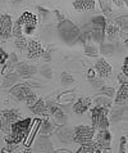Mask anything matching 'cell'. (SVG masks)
Instances as JSON below:
<instances>
[{
  "mask_svg": "<svg viewBox=\"0 0 128 153\" xmlns=\"http://www.w3.org/2000/svg\"><path fill=\"white\" fill-rule=\"evenodd\" d=\"M95 68H96L97 74H99V76H100L101 79H106V77H109V76L112 75V71H113L112 66H110L109 63L106 62L104 58L99 59V61H97V62L95 63Z\"/></svg>",
  "mask_w": 128,
  "mask_h": 153,
  "instance_id": "4fadbf2b",
  "label": "cell"
},
{
  "mask_svg": "<svg viewBox=\"0 0 128 153\" xmlns=\"http://www.w3.org/2000/svg\"><path fill=\"white\" fill-rule=\"evenodd\" d=\"M119 35V27L114 22L105 25V36L109 40H114Z\"/></svg>",
  "mask_w": 128,
  "mask_h": 153,
  "instance_id": "d6986e66",
  "label": "cell"
},
{
  "mask_svg": "<svg viewBox=\"0 0 128 153\" xmlns=\"http://www.w3.org/2000/svg\"><path fill=\"white\" fill-rule=\"evenodd\" d=\"M58 138L64 143H69L73 140V129L67 126H62L58 130Z\"/></svg>",
  "mask_w": 128,
  "mask_h": 153,
  "instance_id": "e0dca14e",
  "label": "cell"
},
{
  "mask_svg": "<svg viewBox=\"0 0 128 153\" xmlns=\"http://www.w3.org/2000/svg\"><path fill=\"white\" fill-rule=\"evenodd\" d=\"M127 99H128V85L122 84L117 93V97H115V103L121 104L123 102H127Z\"/></svg>",
  "mask_w": 128,
  "mask_h": 153,
  "instance_id": "ffe728a7",
  "label": "cell"
},
{
  "mask_svg": "<svg viewBox=\"0 0 128 153\" xmlns=\"http://www.w3.org/2000/svg\"><path fill=\"white\" fill-rule=\"evenodd\" d=\"M24 52H27L26 54H27V57L29 59H36V58H40L45 50L42 49L41 44L37 40H28L27 48H26Z\"/></svg>",
  "mask_w": 128,
  "mask_h": 153,
  "instance_id": "30bf717a",
  "label": "cell"
},
{
  "mask_svg": "<svg viewBox=\"0 0 128 153\" xmlns=\"http://www.w3.org/2000/svg\"><path fill=\"white\" fill-rule=\"evenodd\" d=\"M96 105H101V107H110V98H106V99H97L96 100Z\"/></svg>",
  "mask_w": 128,
  "mask_h": 153,
  "instance_id": "d590c367",
  "label": "cell"
},
{
  "mask_svg": "<svg viewBox=\"0 0 128 153\" xmlns=\"http://www.w3.org/2000/svg\"><path fill=\"white\" fill-rule=\"evenodd\" d=\"M73 7L78 12H91L95 9V1L93 0H76Z\"/></svg>",
  "mask_w": 128,
  "mask_h": 153,
  "instance_id": "9a60e30c",
  "label": "cell"
},
{
  "mask_svg": "<svg viewBox=\"0 0 128 153\" xmlns=\"http://www.w3.org/2000/svg\"><path fill=\"white\" fill-rule=\"evenodd\" d=\"M112 1H113L117 7L121 8V7H123V5H124V4L127 3V0H112Z\"/></svg>",
  "mask_w": 128,
  "mask_h": 153,
  "instance_id": "b9f144b4",
  "label": "cell"
},
{
  "mask_svg": "<svg viewBox=\"0 0 128 153\" xmlns=\"http://www.w3.org/2000/svg\"><path fill=\"white\" fill-rule=\"evenodd\" d=\"M112 50H113V45L102 44V53H112Z\"/></svg>",
  "mask_w": 128,
  "mask_h": 153,
  "instance_id": "ab89813d",
  "label": "cell"
},
{
  "mask_svg": "<svg viewBox=\"0 0 128 153\" xmlns=\"http://www.w3.org/2000/svg\"><path fill=\"white\" fill-rule=\"evenodd\" d=\"M118 80H119V84H127L128 82V75L121 72V74L118 75Z\"/></svg>",
  "mask_w": 128,
  "mask_h": 153,
  "instance_id": "8d00e7d4",
  "label": "cell"
},
{
  "mask_svg": "<svg viewBox=\"0 0 128 153\" xmlns=\"http://www.w3.org/2000/svg\"><path fill=\"white\" fill-rule=\"evenodd\" d=\"M27 42H28V40L22 35V36L15 37V40H14V46H15V48L18 49V50H22V52H24L26 48H27Z\"/></svg>",
  "mask_w": 128,
  "mask_h": 153,
  "instance_id": "603a6c76",
  "label": "cell"
},
{
  "mask_svg": "<svg viewBox=\"0 0 128 153\" xmlns=\"http://www.w3.org/2000/svg\"><path fill=\"white\" fill-rule=\"evenodd\" d=\"M51 114L55 117V120L57 121H59V124H64L65 122V120H67V117H65V114L63 113V111L59 107H57L54 109L53 112H51Z\"/></svg>",
  "mask_w": 128,
  "mask_h": 153,
  "instance_id": "d4e9b609",
  "label": "cell"
},
{
  "mask_svg": "<svg viewBox=\"0 0 128 153\" xmlns=\"http://www.w3.org/2000/svg\"><path fill=\"white\" fill-rule=\"evenodd\" d=\"M36 9H37V13H38V18H40V19H45L46 17L49 16V10L44 9V8H42V7H36Z\"/></svg>",
  "mask_w": 128,
  "mask_h": 153,
  "instance_id": "d6a6232c",
  "label": "cell"
},
{
  "mask_svg": "<svg viewBox=\"0 0 128 153\" xmlns=\"http://www.w3.org/2000/svg\"><path fill=\"white\" fill-rule=\"evenodd\" d=\"M37 99H38V98H37V95L35 94V93H31V94H29L27 98H26V104H27L28 105V107H31V105H33V104H35L36 103V102H37Z\"/></svg>",
  "mask_w": 128,
  "mask_h": 153,
  "instance_id": "f546056e",
  "label": "cell"
},
{
  "mask_svg": "<svg viewBox=\"0 0 128 153\" xmlns=\"http://www.w3.org/2000/svg\"><path fill=\"white\" fill-rule=\"evenodd\" d=\"M40 126H41V129H40V133L42 134V135H49V134H51L54 131V129H55V125L53 124L51 121H49V118L48 120H44L40 124Z\"/></svg>",
  "mask_w": 128,
  "mask_h": 153,
  "instance_id": "7402d4cb",
  "label": "cell"
},
{
  "mask_svg": "<svg viewBox=\"0 0 128 153\" xmlns=\"http://www.w3.org/2000/svg\"><path fill=\"white\" fill-rule=\"evenodd\" d=\"M101 94H105L108 98H113L115 94V90L113 88H106V86H102L101 88Z\"/></svg>",
  "mask_w": 128,
  "mask_h": 153,
  "instance_id": "1f68e13d",
  "label": "cell"
},
{
  "mask_svg": "<svg viewBox=\"0 0 128 153\" xmlns=\"http://www.w3.org/2000/svg\"><path fill=\"white\" fill-rule=\"evenodd\" d=\"M100 8L104 13H110L112 12V0H99Z\"/></svg>",
  "mask_w": 128,
  "mask_h": 153,
  "instance_id": "4316f807",
  "label": "cell"
},
{
  "mask_svg": "<svg viewBox=\"0 0 128 153\" xmlns=\"http://www.w3.org/2000/svg\"><path fill=\"white\" fill-rule=\"evenodd\" d=\"M95 137V129L91 126H85V125H79L73 129V142L78 143V144H85L92 140Z\"/></svg>",
  "mask_w": 128,
  "mask_h": 153,
  "instance_id": "8992f818",
  "label": "cell"
},
{
  "mask_svg": "<svg viewBox=\"0 0 128 153\" xmlns=\"http://www.w3.org/2000/svg\"><path fill=\"white\" fill-rule=\"evenodd\" d=\"M33 113H37V114H44V116H48L50 114L48 107H46V102L44 99H37V102L31 107H28Z\"/></svg>",
  "mask_w": 128,
  "mask_h": 153,
  "instance_id": "2e32d148",
  "label": "cell"
},
{
  "mask_svg": "<svg viewBox=\"0 0 128 153\" xmlns=\"http://www.w3.org/2000/svg\"><path fill=\"white\" fill-rule=\"evenodd\" d=\"M95 143L97 148L100 149V152H109L110 149V143H112V134L108 131V129L105 130H99V134H96V137H93Z\"/></svg>",
  "mask_w": 128,
  "mask_h": 153,
  "instance_id": "ba28073f",
  "label": "cell"
},
{
  "mask_svg": "<svg viewBox=\"0 0 128 153\" xmlns=\"http://www.w3.org/2000/svg\"><path fill=\"white\" fill-rule=\"evenodd\" d=\"M42 74H44L46 77H51V71H50V68H48V67H44V68H42Z\"/></svg>",
  "mask_w": 128,
  "mask_h": 153,
  "instance_id": "ee69618b",
  "label": "cell"
},
{
  "mask_svg": "<svg viewBox=\"0 0 128 153\" xmlns=\"http://www.w3.org/2000/svg\"><path fill=\"white\" fill-rule=\"evenodd\" d=\"M86 77L90 79V80L93 79V77H95V71H93L92 68H88V70L86 71Z\"/></svg>",
  "mask_w": 128,
  "mask_h": 153,
  "instance_id": "60d3db41",
  "label": "cell"
},
{
  "mask_svg": "<svg viewBox=\"0 0 128 153\" xmlns=\"http://www.w3.org/2000/svg\"><path fill=\"white\" fill-rule=\"evenodd\" d=\"M10 93L13 97H15L18 100H26L29 94L32 93L31 88L28 86V84H15L14 86L10 88Z\"/></svg>",
  "mask_w": 128,
  "mask_h": 153,
  "instance_id": "8fae6325",
  "label": "cell"
},
{
  "mask_svg": "<svg viewBox=\"0 0 128 153\" xmlns=\"http://www.w3.org/2000/svg\"><path fill=\"white\" fill-rule=\"evenodd\" d=\"M23 35V28H22V25H21L18 21L13 25L12 27V36L14 37H18V36H22Z\"/></svg>",
  "mask_w": 128,
  "mask_h": 153,
  "instance_id": "484cf974",
  "label": "cell"
},
{
  "mask_svg": "<svg viewBox=\"0 0 128 153\" xmlns=\"http://www.w3.org/2000/svg\"><path fill=\"white\" fill-rule=\"evenodd\" d=\"M12 1H17V0H12Z\"/></svg>",
  "mask_w": 128,
  "mask_h": 153,
  "instance_id": "bcb514c9",
  "label": "cell"
},
{
  "mask_svg": "<svg viewBox=\"0 0 128 153\" xmlns=\"http://www.w3.org/2000/svg\"><path fill=\"white\" fill-rule=\"evenodd\" d=\"M127 16H122V17H118V18H115V21H114V23L117 25V26L119 27V28H126L127 27Z\"/></svg>",
  "mask_w": 128,
  "mask_h": 153,
  "instance_id": "f1b7e54d",
  "label": "cell"
},
{
  "mask_svg": "<svg viewBox=\"0 0 128 153\" xmlns=\"http://www.w3.org/2000/svg\"><path fill=\"white\" fill-rule=\"evenodd\" d=\"M18 79H19V75L17 74L15 71H13L10 72V74H7V75H4V80H3V88H12V86H14V85L18 82Z\"/></svg>",
  "mask_w": 128,
  "mask_h": 153,
  "instance_id": "ac0fdd59",
  "label": "cell"
},
{
  "mask_svg": "<svg viewBox=\"0 0 128 153\" xmlns=\"http://www.w3.org/2000/svg\"><path fill=\"white\" fill-rule=\"evenodd\" d=\"M105 25H106V21L102 16L95 17L91 22V39H93L96 42H99V44L104 42Z\"/></svg>",
  "mask_w": 128,
  "mask_h": 153,
  "instance_id": "5b68a950",
  "label": "cell"
},
{
  "mask_svg": "<svg viewBox=\"0 0 128 153\" xmlns=\"http://www.w3.org/2000/svg\"><path fill=\"white\" fill-rule=\"evenodd\" d=\"M29 129H31V120L29 118L13 122L10 126L9 135L5 137V143L8 146H17V144L24 143L26 138L29 134Z\"/></svg>",
  "mask_w": 128,
  "mask_h": 153,
  "instance_id": "6da1fadb",
  "label": "cell"
},
{
  "mask_svg": "<svg viewBox=\"0 0 128 153\" xmlns=\"http://www.w3.org/2000/svg\"><path fill=\"white\" fill-rule=\"evenodd\" d=\"M7 59H8V54L0 48V63H1V65H5Z\"/></svg>",
  "mask_w": 128,
  "mask_h": 153,
  "instance_id": "74e56055",
  "label": "cell"
},
{
  "mask_svg": "<svg viewBox=\"0 0 128 153\" xmlns=\"http://www.w3.org/2000/svg\"><path fill=\"white\" fill-rule=\"evenodd\" d=\"M58 28H59V33H60L62 39L65 42H68V44L73 42L74 40L78 39V36H79V28L68 19L60 21Z\"/></svg>",
  "mask_w": 128,
  "mask_h": 153,
  "instance_id": "3957f363",
  "label": "cell"
},
{
  "mask_svg": "<svg viewBox=\"0 0 128 153\" xmlns=\"http://www.w3.org/2000/svg\"><path fill=\"white\" fill-rule=\"evenodd\" d=\"M12 17L9 14H3L0 17V37L3 39H10L12 37Z\"/></svg>",
  "mask_w": 128,
  "mask_h": 153,
  "instance_id": "9c48e42d",
  "label": "cell"
},
{
  "mask_svg": "<svg viewBox=\"0 0 128 153\" xmlns=\"http://www.w3.org/2000/svg\"><path fill=\"white\" fill-rule=\"evenodd\" d=\"M119 151H121V152H127V138L126 137L122 138V144H121Z\"/></svg>",
  "mask_w": 128,
  "mask_h": 153,
  "instance_id": "f35d334b",
  "label": "cell"
},
{
  "mask_svg": "<svg viewBox=\"0 0 128 153\" xmlns=\"http://www.w3.org/2000/svg\"><path fill=\"white\" fill-rule=\"evenodd\" d=\"M85 54L86 56H90V57H97L99 56V49L96 46H92V45H86L85 46Z\"/></svg>",
  "mask_w": 128,
  "mask_h": 153,
  "instance_id": "83f0119b",
  "label": "cell"
},
{
  "mask_svg": "<svg viewBox=\"0 0 128 153\" xmlns=\"http://www.w3.org/2000/svg\"><path fill=\"white\" fill-rule=\"evenodd\" d=\"M36 67H33L31 65H28V63H18L15 67V72L19 75V77H23V79H29L32 75L36 74Z\"/></svg>",
  "mask_w": 128,
  "mask_h": 153,
  "instance_id": "7c38bea8",
  "label": "cell"
},
{
  "mask_svg": "<svg viewBox=\"0 0 128 153\" xmlns=\"http://www.w3.org/2000/svg\"><path fill=\"white\" fill-rule=\"evenodd\" d=\"M109 108L101 107V105H96L91 109V120H92V127L97 130H105L109 129L110 121L108 118Z\"/></svg>",
  "mask_w": 128,
  "mask_h": 153,
  "instance_id": "7a4b0ae2",
  "label": "cell"
},
{
  "mask_svg": "<svg viewBox=\"0 0 128 153\" xmlns=\"http://www.w3.org/2000/svg\"><path fill=\"white\" fill-rule=\"evenodd\" d=\"M55 14H57V17H58V18H59V19H60V21H63V19H64V17L62 16V13H60V12L55 10Z\"/></svg>",
  "mask_w": 128,
  "mask_h": 153,
  "instance_id": "f6af8a7d",
  "label": "cell"
},
{
  "mask_svg": "<svg viewBox=\"0 0 128 153\" xmlns=\"http://www.w3.org/2000/svg\"><path fill=\"white\" fill-rule=\"evenodd\" d=\"M9 61H8V63H7V66L3 68V75H7V74H10V72H13V71H15V67H17V65H18V59H17V56L14 53H12L10 56H9Z\"/></svg>",
  "mask_w": 128,
  "mask_h": 153,
  "instance_id": "44dd1931",
  "label": "cell"
},
{
  "mask_svg": "<svg viewBox=\"0 0 128 153\" xmlns=\"http://www.w3.org/2000/svg\"><path fill=\"white\" fill-rule=\"evenodd\" d=\"M91 81H92L91 82L92 86L95 89H101L102 86H104V81H102L101 79H95V77H93V79H91Z\"/></svg>",
  "mask_w": 128,
  "mask_h": 153,
  "instance_id": "e575fe53",
  "label": "cell"
},
{
  "mask_svg": "<svg viewBox=\"0 0 128 153\" xmlns=\"http://www.w3.org/2000/svg\"><path fill=\"white\" fill-rule=\"evenodd\" d=\"M122 72H123V74H126V75H128V59H127V58L124 59V63H123Z\"/></svg>",
  "mask_w": 128,
  "mask_h": 153,
  "instance_id": "7bdbcfd3",
  "label": "cell"
},
{
  "mask_svg": "<svg viewBox=\"0 0 128 153\" xmlns=\"http://www.w3.org/2000/svg\"><path fill=\"white\" fill-rule=\"evenodd\" d=\"M91 103L92 102L90 98H78L73 105V111L78 114H83L85 112L88 111L90 107H91Z\"/></svg>",
  "mask_w": 128,
  "mask_h": 153,
  "instance_id": "5bb4252c",
  "label": "cell"
},
{
  "mask_svg": "<svg viewBox=\"0 0 128 153\" xmlns=\"http://www.w3.org/2000/svg\"><path fill=\"white\" fill-rule=\"evenodd\" d=\"M18 22L22 25L23 32L26 33V35H32L33 31H35L36 27H37L38 21H37V17L35 14L29 13V12H26V13H23L22 16H21Z\"/></svg>",
  "mask_w": 128,
  "mask_h": 153,
  "instance_id": "52a82bcc",
  "label": "cell"
},
{
  "mask_svg": "<svg viewBox=\"0 0 128 153\" xmlns=\"http://www.w3.org/2000/svg\"><path fill=\"white\" fill-rule=\"evenodd\" d=\"M122 116H123V113L119 111V109H117V111H114V113H112V116H110V121L112 122H118L122 118Z\"/></svg>",
  "mask_w": 128,
  "mask_h": 153,
  "instance_id": "836d02e7",
  "label": "cell"
},
{
  "mask_svg": "<svg viewBox=\"0 0 128 153\" xmlns=\"http://www.w3.org/2000/svg\"><path fill=\"white\" fill-rule=\"evenodd\" d=\"M72 82H74L73 77H72L68 72H63L62 74V84L63 85H68V84H72Z\"/></svg>",
  "mask_w": 128,
  "mask_h": 153,
  "instance_id": "4dcf8cb0",
  "label": "cell"
},
{
  "mask_svg": "<svg viewBox=\"0 0 128 153\" xmlns=\"http://www.w3.org/2000/svg\"><path fill=\"white\" fill-rule=\"evenodd\" d=\"M33 122H35V125H33L32 131H31V134H29V139L24 142V146H26V147H29V146H31V143H32V140H33V137H35V134L38 131V127H40V124H41L40 120H35Z\"/></svg>",
  "mask_w": 128,
  "mask_h": 153,
  "instance_id": "cb8c5ba5",
  "label": "cell"
},
{
  "mask_svg": "<svg viewBox=\"0 0 128 153\" xmlns=\"http://www.w3.org/2000/svg\"><path fill=\"white\" fill-rule=\"evenodd\" d=\"M21 120V113L18 109H4L0 111V129L5 134H9L13 122Z\"/></svg>",
  "mask_w": 128,
  "mask_h": 153,
  "instance_id": "277c9868",
  "label": "cell"
}]
</instances>
